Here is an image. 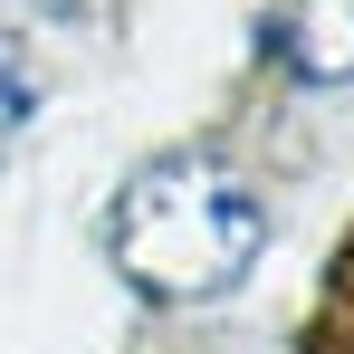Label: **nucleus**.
<instances>
[{
  "instance_id": "obj_1",
  "label": "nucleus",
  "mask_w": 354,
  "mask_h": 354,
  "mask_svg": "<svg viewBox=\"0 0 354 354\" xmlns=\"http://www.w3.org/2000/svg\"><path fill=\"white\" fill-rule=\"evenodd\" d=\"M268 249V201L259 182H239L221 153H163L115 192L106 211V259L124 288L153 306H201L230 297Z\"/></svg>"
},
{
  "instance_id": "obj_2",
  "label": "nucleus",
  "mask_w": 354,
  "mask_h": 354,
  "mask_svg": "<svg viewBox=\"0 0 354 354\" xmlns=\"http://www.w3.org/2000/svg\"><path fill=\"white\" fill-rule=\"evenodd\" d=\"M297 86H354V0H288L278 19Z\"/></svg>"
},
{
  "instance_id": "obj_3",
  "label": "nucleus",
  "mask_w": 354,
  "mask_h": 354,
  "mask_svg": "<svg viewBox=\"0 0 354 354\" xmlns=\"http://www.w3.org/2000/svg\"><path fill=\"white\" fill-rule=\"evenodd\" d=\"M29 115H39V86H29V67H19V48L0 39V153L29 134Z\"/></svg>"
},
{
  "instance_id": "obj_4",
  "label": "nucleus",
  "mask_w": 354,
  "mask_h": 354,
  "mask_svg": "<svg viewBox=\"0 0 354 354\" xmlns=\"http://www.w3.org/2000/svg\"><path fill=\"white\" fill-rule=\"evenodd\" d=\"M29 10H58V19H86L96 0H29Z\"/></svg>"
}]
</instances>
